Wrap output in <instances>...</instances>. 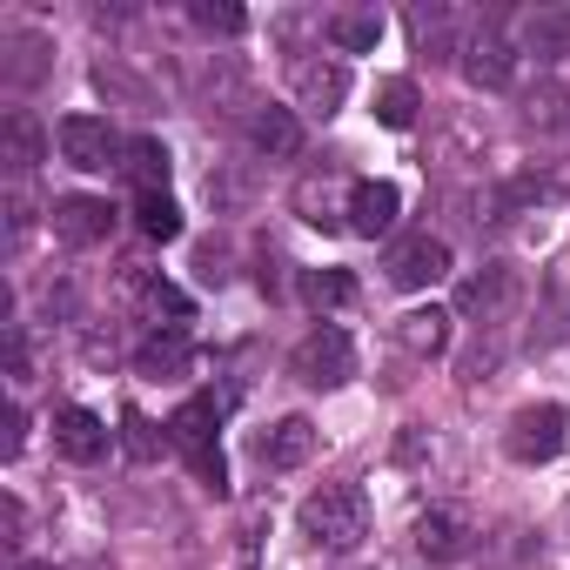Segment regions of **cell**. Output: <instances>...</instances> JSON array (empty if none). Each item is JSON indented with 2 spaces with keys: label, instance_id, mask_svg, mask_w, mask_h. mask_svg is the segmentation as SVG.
<instances>
[{
  "label": "cell",
  "instance_id": "1",
  "mask_svg": "<svg viewBox=\"0 0 570 570\" xmlns=\"http://www.w3.org/2000/svg\"><path fill=\"white\" fill-rule=\"evenodd\" d=\"M303 537L323 543V550H356L370 537V497H363V483H323L303 503Z\"/></svg>",
  "mask_w": 570,
  "mask_h": 570
},
{
  "label": "cell",
  "instance_id": "2",
  "mask_svg": "<svg viewBox=\"0 0 570 570\" xmlns=\"http://www.w3.org/2000/svg\"><path fill=\"white\" fill-rule=\"evenodd\" d=\"M55 141H61V161H68V168H81V175L121 168V155H128V141H121L101 115H68V121L55 128Z\"/></svg>",
  "mask_w": 570,
  "mask_h": 570
},
{
  "label": "cell",
  "instance_id": "3",
  "mask_svg": "<svg viewBox=\"0 0 570 570\" xmlns=\"http://www.w3.org/2000/svg\"><path fill=\"white\" fill-rule=\"evenodd\" d=\"M296 376H303L309 390H343V383L356 376V343H350L336 323L309 330V336L296 343Z\"/></svg>",
  "mask_w": 570,
  "mask_h": 570
},
{
  "label": "cell",
  "instance_id": "4",
  "mask_svg": "<svg viewBox=\"0 0 570 570\" xmlns=\"http://www.w3.org/2000/svg\"><path fill=\"white\" fill-rule=\"evenodd\" d=\"M289 81H296V108L316 115V121H330V115L350 101V68H343L336 55H303V61L289 68Z\"/></svg>",
  "mask_w": 570,
  "mask_h": 570
},
{
  "label": "cell",
  "instance_id": "5",
  "mask_svg": "<svg viewBox=\"0 0 570 570\" xmlns=\"http://www.w3.org/2000/svg\"><path fill=\"white\" fill-rule=\"evenodd\" d=\"M563 430H570V416H563L557 403H530V410H517V416H510L503 450H510L517 463H550V456L563 450Z\"/></svg>",
  "mask_w": 570,
  "mask_h": 570
},
{
  "label": "cell",
  "instance_id": "6",
  "mask_svg": "<svg viewBox=\"0 0 570 570\" xmlns=\"http://www.w3.org/2000/svg\"><path fill=\"white\" fill-rule=\"evenodd\" d=\"M450 275V242L436 235H403L390 248V282L396 289H436V282Z\"/></svg>",
  "mask_w": 570,
  "mask_h": 570
},
{
  "label": "cell",
  "instance_id": "7",
  "mask_svg": "<svg viewBox=\"0 0 570 570\" xmlns=\"http://www.w3.org/2000/svg\"><path fill=\"white\" fill-rule=\"evenodd\" d=\"M456 68H463V81L470 88H510L517 81V48L503 41V35H470L463 48H456Z\"/></svg>",
  "mask_w": 570,
  "mask_h": 570
},
{
  "label": "cell",
  "instance_id": "8",
  "mask_svg": "<svg viewBox=\"0 0 570 570\" xmlns=\"http://www.w3.org/2000/svg\"><path fill=\"white\" fill-rule=\"evenodd\" d=\"M309 456H316V423L309 416H282V423H268L255 436V463L262 470H303Z\"/></svg>",
  "mask_w": 570,
  "mask_h": 570
},
{
  "label": "cell",
  "instance_id": "9",
  "mask_svg": "<svg viewBox=\"0 0 570 570\" xmlns=\"http://www.w3.org/2000/svg\"><path fill=\"white\" fill-rule=\"evenodd\" d=\"M108 228H115V208L108 202H95V195H61L55 202V242L95 248V242H108Z\"/></svg>",
  "mask_w": 570,
  "mask_h": 570
},
{
  "label": "cell",
  "instance_id": "10",
  "mask_svg": "<svg viewBox=\"0 0 570 570\" xmlns=\"http://www.w3.org/2000/svg\"><path fill=\"white\" fill-rule=\"evenodd\" d=\"M55 450H61L68 463H101V456H108V423H101L95 410L68 403V410H55Z\"/></svg>",
  "mask_w": 570,
  "mask_h": 570
},
{
  "label": "cell",
  "instance_id": "11",
  "mask_svg": "<svg viewBox=\"0 0 570 570\" xmlns=\"http://www.w3.org/2000/svg\"><path fill=\"white\" fill-rule=\"evenodd\" d=\"M517 289H523L517 268H510V262H490L483 275H470V282H463V316L503 323V316H510V303H517Z\"/></svg>",
  "mask_w": 570,
  "mask_h": 570
},
{
  "label": "cell",
  "instance_id": "12",
  "mask_svg": "<svg viewBox=\"0 0 570 570\" xmlns=\"http://www.w3.org/2000/svg\"><path fill=\"white\" fill-rule=\"evenodd\" d=\"M248 148H255V155H268V161H289V155H303V121H296V108H275V101H262V108L248 115Z\"/></svg>",
  "mask_w": 570,
  "mask_h": 570
},
{
  "label": "cell",
  "instance_id": "13",
  "mask_svg": "<svg viewBox=\"0 0 570 570\" xmlns=\"http://www.w3.org/2000/svg\"><path fill=\"white\" fill-rule=\"evenodd\" d=\"M0 161H8L14 175H35V168L48 161V135H41V121H35L28 108H8V115H0Z\"/></svg>",
  "mask_w": 570,
  "mask_h": 570
},
{
  "label": "cell",
  "instance_id": "14",
  "mask_svg": "<svg viewBox=\"0 0 570 570\" xmlns=\"http://www.w3.org/2000/svg\"><path fill=\"white\" fill-rule=\"evenodd\" d=\"M396 208H403L396 181H356V188H350V215H343V222H350L356 235H370V242H376V235H390V228H396Z\"/></svg>",
  "mask_w": 570,
  "mask_h": 570
},
{
  "label": "cell",
  "instance_id": "15",
  "mask_svg": "<svg viewBox=\"0 0 570 570\" xmlns=\"http://www.w3.org/2000/svg\"><path fill=\"white\" fill-rule=\"evenodd\" d=\"M188 363H195L188 330H168V323H161V330H148V336L135 343V370L155 376V383H161V376H188Z\"/></svg>",
  "mask_w": 570,
  "mask_h": 570
},
{
  "label": "cell",
  "instance_id": "16",
  "mask_svg": "<svg viewBox=\"0 0 570 570\" xmlns=\"http://www.w3.org/2000/svg\"><path fill=\"white\" fill-rule=\"evenodd\" d=\"M416 550H423L430 563L463 557V550H470V517H463V510H423V517H416Z\"/></svg>",
  "mask_w": 570,
  "mask_h": 570
},
{
  "label": "cell",
  "instance_id": "17",
  "mask_svg": "<svg viewBox=\"0 0 570 570\" xmlns=\"http://www.w3.org/2000/svg\"><path fill=\"white\" fill-rule=\"evenodd\" d=\"M121 175L135 181V195H168V148L155 135H135L121 155Z\"/></svg>",
  "mask_w": 570,
  "mask_h": 570
},
{
  "label": "cell",
  "instance_id": "18",
  "mask_svg": "<svg viewBox=\"0 0 570 570\" xmlns=\"http://www.w3.org/2000/svg\"><path fill=\"white\" fill-rule=\"evenodd\" d=\"M168 436H175V450H181V456L215 450V396H188V403L168 416Z\"/></svg>",
  "mask_w": 570,
  "mask_h": 570
},
{
  "label": "cell",
  "instance_id": "19",
  "mask_svg": "<svg viewBox=\"0 0 570 570\" xmlns=\"http://www.w3.org/2000/svg\"><path fill=\"white\" fill-rule=\"evenodd\" d=\"M523 55H537V61L570 55V8H537V14H523Z\"/></svg>",
  "mask_w": 570,
  "mask_h": 570
},
{
  "label": "cell",
  "instance_id": "20",
  "mask_svg": "<svg viewBox=\"0 0 570 570\" xmlns=\"http://www.w3.org/2000/svg\"><path fill=\"white\" fill-rule=\"evenodd\" d=\"M323 35H330V48H336V55H370V48L383 41V14L350 8V14H330V21H323Z\"/></svg>",
  "mask_w": 570,
  "mask_h": 570
},
{
  "label": "cell",
  "instance_id": "21",
  "mask_svg": "<svg viewBox=\"0 0 570 570\" xmlns=\"http://www.w3.org/2000/svg\"><path fill=\"white\" fill-rule=\"evenodd\" d=\"M396 343H403L410 356H443V350H450V316H443V309H410V316L396 323Z\"/></svg>",
  "mask_w": 570,
  "mask_h": 570
},
{
  "label": "cell",
  "instance_id": "22",
  "mask_svg": "<svg viewBox=\"0 0 570 570\" xmlns=\"http://www.w3.org/2000/svg\"><path fill=\"white\" fill-rule=\"evenodd\" d=\"M523 121H530V128H570V88H563L557 75L530 81V88H523Z\"/></svg>",
  "mask_w": 570,
  "mask_h": 570
},
{
  "label": "cell",
  "instance_id": "23",
  "mask_svg": "<svg viewBox=\"0 0 570 570\" xmlns=\"http://www.w3.org/2000/svg\"><path fill=\"white\" fill-rule=\"evenodd\" d=\"M8 55H14V61H8V81H21V88H28V81H41V75H48V41H41V35L14 28V35H8Z\"/></svg>",
  "mask_w": 570,
  "mask_h": 570
},
{
  "label": "cell",
  "instance_id": "24",
  "mask_svg": "<svg viewBox=\"0 0 570 570\" xmlns=\"http://www.w3.org/2000/svg\"><path fill=\"white\" fill-rule=\"evenodd\" d=\"M416 108H423L416 81H403V75H396V81H383V88H376V121H383V128H410V121H416Z\"/></svg>",
  "mask_w": 570,
  "mask_h": 570
},
{
  "label": "cell",
  "instance_id": "25",
  "mask_svg": "<svg viewBox=\"0 0 570 570\" xmlns=\"http://www.w3.org/2000/svg\"><path fill=\"white\" fill-rule=\"evenodd\" d=\"M135 228H141L148 242H175V235H181V208H175L168 195H135Z\"/></svg>",
  "mask_w": 570,
  "mask_h": 570
},
{
  "label": "cell",
  "instance_id": "26",
  "mask_svg": "<svg viewBox=\"0 0 570 570\" xmlns=\"http://www.w3.org/2000/svg\"><path fill=\"white\" fill-rule=\"evenodd\" d=\"M188 21H195L202 35H222V41L248 35V14L235 8V0H195V8H188Z\"/></svg>",
  "mask_w": 570,
  "mask_h": 570
},
{
  "label": "cell",
  "instance_id": "27",
  "mask_svg": "<svg viewBox=\"0 0 570 570\" xmlns=\"http://www.w3.org/2000/svg\"><path fill=\"white\" fill-rule=\"evenodd\" d=\"M303 296H309L316 309H343V303L356 296V282H350L343 268H303Z\"/></svg>",
  "mask_w": 570,
  "mask_h": 570
},
{
  "label": "cell",
  "instance_id": "28",
  "mask_svg": "<svg viewBox=\"0 0 570 570\" xmlns=\"http://www.w3.org/2000/svg\"><path fill=\"white\" fill-rule=\"evenodd\" d=\"M121 443H128V456H135V463H155V456H161V436H155V423H148L141 410H128V416H121Z\"/></svg>",
  "mask_w": 570,
  "mask_h": 570
},
{
  "label": "cell",
  "instance_id": "29",
  "mask_svg": "<svg viewBox=\"0 0 570 570\" xmlns=\"http://www.w3.org/2000/svg\"><path fill=\"white\" fill-rule=\"evenodd\" d=\"M21 450H28V410H21V403H8V410H0V456L14 463Z\"/></svg>",
  "mask_w": 570,
  "mask_h": 570
},
{
  "label": "cell",
  "instance_id": "30",
  "mask_svg": "<svg viewBox=\"0 0 570 570\" xmlns=\"http://www.w3.org/2000/svg\"><path fill=\"white\" fill-rule=\"evenodd\" d=\"M188 470H195V483H202L208 497H222V490H228V463H222V450H195V456H188Z\"/></svg>",
  "mask_w": 570,
  "mask_h": 570
},
{
  "label": "cell",
  "instance_id": "31",
  "mask_svg": "<svg viewBox=\"0 0 570 570\" xmlns=\"http://www.w3.org/2000/svg\"><path fill=\"white\" fill-rule=\"evenodd\" d=\"M8 376L28 383V336H21V323H8Z\"/></svg>",
  "mask_w": 570,
  "mask_h": 570
},
{
  "label": "cell",
  "instance_id": "32",
  "mask_svg": "<svg viewBox=\"0 0 570 570\" xmlns=\"http://www.w3.org/2000/svg\"><path fill=\"white\" fill-rule=\"evenodd\" d=\"M0 517H8V537L21 543V530H28V510H21V497H8V503H0Z\"/></svg>",
  "mask_w": 570,
  "mask_h": 570
},
{
  "label": "cell",
  "instance_id": "33",
  "mask_svg": "<svg viewBox=\"0 0 570 570\" xmlns=\"http://www.w3.org/2000/svg\"><path fill=\"white\" fill-rule=\"evenodd\" d=\"M14 570H55V563H41V557H21V563H14Z\"/></svg>",
  "mask_w": 570,
  "mask_h": 570
}]
</instances>
